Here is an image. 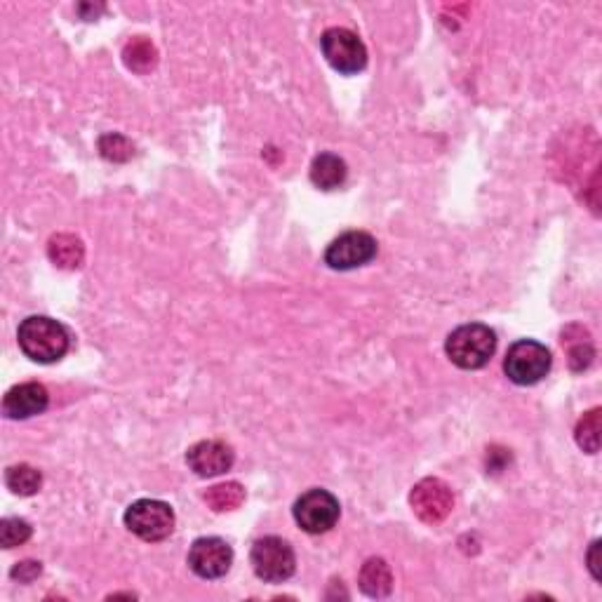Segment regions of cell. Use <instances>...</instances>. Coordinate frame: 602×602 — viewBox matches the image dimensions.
<instances>
[{
	"instance_id": "6da1fadb",
	"label": "cell",
	"mask_w": 602,
	"mask_h": 602,
	"mask_svg": "<svg viewBox=\"0 0 602 602\" xmlns=\"http://www.w3.org/2000/svg\"><path fill=\"white\" fill-rule=\"evenodd\" d=\"M19 349L33 363H57L69 351V332L62 323L48 316H31L22 320L17 330Z\"/></svg>"
},
{
	"instance_id": "7a4b0ae2",
	"label": "cell",
	"mask_w": 602,
	"mask_h": 602,
	"mask_svg": "<svg viewBox=\"0 0 602 602\" xmlns=\"http://www.w3.org/2000/svg\"><path fill=\"white\" fill-rule=\"evenodd\" d=\"M497 349V337L483 323L461 325L445 341L447 358L461 370H480L490 363Z\"/></svg>"
},
{
	"instance_id": "3957f363",
	"label": "cell",
	"mask_w": 602,
	"mask_h": 602,
	"mask_svg": "<svg viewBox=\"0 0 602 602\" xmlns=\"http://www.w3.org/2000/svg\"><path fill=\"white\" fill-rule=\"evenodd\" d=\"M551 351L534 339H520L508 349L504 360L506 377L518 386L539 384L551 370Z\"/></svg>"
},
{
	"instance_id": "277c9868",
	"label": "cell",
	"mask_w": 602,
	"mask_h": 602,
	"mask_svg": "<svg viewBox=\"0 0 602 602\" xmlns=\"http://www.w3.org/2000/svg\"><path fill=\"white\" fill-rule=\"evenodd\" d=\"M125 527L144 541H163L175 530V511L156 499H139L125 511Z\"/></svg>"
},
{
	"instance_id": "5b68a950",
	"label": "cell",
	"mask_w": 602,
	"mask_h": 602,
	"mask_svg": "<svg viewBox=\"0 0 602 602\" xmlns=\"http://www.w3.org/2000/svg\"><path fill=\"white\" fill-rule=\"evenodd\" d=\"M320 50H323L327 64H330L334 71L344 73V76L360 73L367 66V50L363 40L353 31L341 29V26H334V29H327L323 33V38H320Z\"/></svg>"
},
{
	"instance_id": "8992f818",
	"label": "cell",
	"mask_w": 602,
	"mask_h": 602,
	"mask_svg": "<svg viewBox=\"0 0 602 602\" xmlns=\"http://www.w3.org/2000/svg\"><path fill=\"white\" fill-rule=\"evenodd\" d=\"M252 567L259 579L269 584H283L297 570V558H294L292 546L280 537H264L252 546Z\"/></svg>"
},
{
	"instance_id": "52a82bcc",
	"label": "cell",
	"mask_w": 602,
	"mask_h": 602,
	"mask_svg": "<svg viewBox=\"0 0 602 602\" xmlns=\"http://www.w3.org/2000/svg\"><path fill=\"white\" fill-rule=\"evenodd\" d=\"M294 520L304 532L323 534L339 520V501L327 490H309L294 501Z\"/></svg>"
},
{
	"instance_id": "ba28073f",
	"label": "cell",
	"mask_w": 602,
	"mask_h": 602,
	"mask_svg": "<svg viewBox=\"0 0 602 602\" xmlns=\"http://www.w3.org/2000/svg\"><path fill=\"white\" fill-rule=\"evenodd\" d=\"M377 257V240L365 231H349L334 238L325 250V264L334 271H353Z\"/></svg>"
},
{
	"instance_id": "9c48e42d",
	"label": "cell",
	"mask_w": 602,
	"mask_h": 602,
	"mask_svg": "<svg viewBox=\"0 0 602 602\" xmlns=\"http://www.w3.org/2000/svg\"><path fill=\"white\" fill-rule=\"evenodd\" d=\"M410 506L421 523L438 525L452 513L454 494L440 478H424L412 487Z\"/></svg>"
},
{
	"instance_id": "30bf717a",
	"label": "cell",
	"mask_w": 602,
	"mask_h": 602,
	"mask_svg": "<svg viewBox=\"0 0 602 602\" xmlns=\"http://www.w3.org/2000/svg\"><path fill=\"white\" fill-rule=\"evenodd\" d=\"M233 551L224 539L203 537L193 541L189 551V567L200 579H219L231 570Z\"/></svg>"
},
{
	"instance_id": "8fae6325",
	"label": "cell",
	"mask_w": 602,
	"mask_h": 602,
	"mask_svg": "<svg viewBox=\"0 0 602 602\" xmlns=\"http://www.w3.org/2000/svg\"><path fill=\"white\" fill-rule=\"evenodd\" d=\"M233 450L222 440H200L186 452V461H189L191 471L200 478H214L222 476L233 466Z\"/></svg>"
},
{
	"instance_id": "7c38bea8",
	"label": "cell",
	"mask_w": 602,
	"mask_h": 602,
	"mask_svg": "<svg viewBox=\"0 0 602 602\" xmlns=\"http://www.w3.org/2000/svg\"><path fill=\"white\" fill-rule=\"evenodd\" d=\"M48 403V389L43 384H36V381H26V384L12 386L5 393L3 412L8 419H29L48 410Z\"/></svg>"
},
{
	"instance_id": "4fadbf2b",
	"label": "cell",
	"mask_w": 602,
	"mask_h": 602,
	"mask_svg": "<svg viewBox=\"0 0 602 602\" xmlns=\"http://www.w3.org/2000/svg\"><path fill=\"white\" fill-rule=\"evenodd\" d=\"M48 257L52 264L59 266V269L76 271L83 266V259H85L83 240L73 236V233H57V236H52L48 243Z\"/></svg>"
},
{
	"instance_id": "5bb4252c",
	"label": "cell",
	"mask_w": 602,
	"mask_h": 602,
	"mask_svg": "<svg viewBox=\"0 0 602 602\" xmlns=\"http://www.w3.org/2000/svg\"><path fill=\"white\" fill-rule=\"evenodd\" d=\"M358 584H360V591L370 595V598H386V595H391L393 591L391 567L386 565V560L370 558L363 565V570H360Z\"/></svg>"
},
{
	"instance_id": "9a60e30c",
	"label": "cell",
	"mask_w": 602,
	"mask_h": 602,
	"mask_svg": "<svg viewBox=\"0 0 602 602\" xmlns=\"http://www.w3.org/2000/svg\"><path fill=\"white\" fill-rule=\"evenodd\" d=\"M311 182L320 191L339 189L346 182V163L334 153H320L311 163Z\"/></svg>"
},
{
	"instance_id": "2e32d148",
	"label": "cell",
	"mask_w": 602,
	"mask_h": 602,
	"mask_svg": "<svg viewBox=\"0 0 602 602\" xmlns=\"http://www.w3.org/2000/svg\"><path fill=\"white\" fill-rule=\"evenodd\" d=\"M5 485L10 487L12 494H19V497H33L43 485V476L40 471L29 466V464H17L10 466L8 473H5Z\"/></svg>"
},
{
	"instance_id": "e0dca14e",
	"label": "cell",
	"mask_w": 602,
	"mask_h": 602,
	"mask_svg": "<svg viewBox=\"0 0 602 602\" xmlns=\"http://www.w3.org/2000/svg\"><path fill=\"white\" fill-rule=\"evenodd\" d=\"M123 59H125L127 69H132L137 73H149L158 62V52H156V48H153L151 40L139 36L125 45Z\"/></svg>"
},
{
	"instance_id": "ac0fdd59",
	"label": "cell",
	"mask_w": 602,
	"mask_h": 602,
	"mask_svg": "<svg viewBox=\"0 0 602 602\" xmlns=\"http://www.w3.org/2000/svg\"><path fill=\"white\" fill-rule=\"evenodd\" d=\"M205 501H207V506L217 513L236 511V508L245 501V490L240 483L214 485L205 492Z\"/></svg>"
},
{
	"instance_id": "d6986e66",
	"label": "cell",
	"mask_w": 602,
	"mask_h": 602,
	"mask_svg": "<svg viewBox=\"0 0 602 602\" xmlns=\"http://www.w3.org/2000/svg\"><path fill=\"white\" fill-rule=\"evenodd\" d=\"M600 419H602L600 407H595V410L586 412L584 417L579 419L577 431H574V436H577V445L588 454H595L600 450V431H602Z\"/></svg>"
},
{
	"instance_id": "ffe728a7",
	"label": "cell",
	"mask_w": 602,
	"mask_h": 602,
	"mask_svg": "<svg viewBox=\"0 0 602 602\" xmlns=\"http://www.w3.org/2000/svg\"><path fill=\"white\" fill-rule=\"evenodd\" d=\"M99 153L111 163H125V160L135 156V146L118 132H109V135L99 137Z\"/></svg>"
},
{
	"instance_id": "44dd1931",
	"label": "cell",
	"mask_w": 602,
	"mask_h": 602,
	"mask_svg": "<svg viewBox=\"0 0 602 602\" xmlns=\"http://www.w3.org/2000/svg\"><path fill=\"white\" fill-rule=\"evenodd\" d=\"M31 539V525L26 520L19 518H5L0 523V544L3 548H15L22 546L24 541Z\"/></svg>"
},
{
	"instance_id": "7402d4cb",
	"label": "cell",
	"mask_w": 602,
	"mask_h": 602,
	"mask_svg": "<svg viewBox=\"0 0 602 602\" xmlns=\"http://www.w3.org/2000/svg\"><path fill=\"white\" fill-rule=\"evenodd\" d=\"M567 353H570V367L574 372L586 370L593 360V349L588 344H584V341H579L577 346H570Z\"/></svg>"
},
{
	"instance_id": "603a6c76",
	"label": "cell",
	"mask_w": 602,
	"mask_h": 602,
	"mask_svg": "<svg viewBox=\"0 0 602 602\" xmlns=\"http://www.w3.org/2000/svg\"><path fill=\"white\" fill-rule=\"evenodd\" d=\"M40 570H43L40 563H33V560H24V563H19L10 574H12V579H19L22 584H29V581H33L38 577Z\"/></svg>"
},
{
	"instance_id": "cb8c5ba5",
	"label": "cell",
	"mask_w": 602,
	"mask_h": 602,
	"mask_svg": "<svg viewBox=\"0 0 602 602\" xmlns=\"http://www.w3.org/2000/svg\"><path fill=\"white\" fill-rule=\"evenodd\" d=\"M598 553H600V541H593L591 551H588V570H591L593 579L600 581V570H598Z\"/></svg>"
}]
</instances>
